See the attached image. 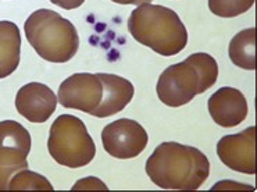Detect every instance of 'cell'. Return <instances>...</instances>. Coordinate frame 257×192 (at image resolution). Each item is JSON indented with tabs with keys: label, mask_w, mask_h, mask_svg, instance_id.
<instances>
[{
	"label": "cell",
	"mask_w": 257,
	"mask_h": 192,
	"mask_svg": "<svg viewBox=\"0 0 257 192\" xmlns=\"http://www.w3.org/2000/svg\"><path fill=\"white\" fill-rule=\"evenodd\" d=\"M53 5L66 9V10H72V9H78L79 6L84 5L85 0H50Z\"/></svg>",
	"instance_id": "19"
},
{
	"label": "cell",
	"mask_w": 257,
	"mask_h": 192,
	"mask_svg": "<svg viewBox=\"0 0 257 192\" xmlns=\"http://www.w3.org/2000/svg\"><path fill=\"white\" fill-rule=\"evenodd\" d=\"M27 41L50 63H67L77 54L79 35L70 20L50 9H39L24 23Z\"/></svg>",
	"instance_id": "4"
},
{
	"label": "cell",
	"mask_w": 257,
	"mask_h": 192,
	"mask_svg": "<svg viewBox=\"0 0 257 192\" xmlns=\"http://www.w3.org/2000/svg\"><path fill=\"white\" fill-rule=\"evenodd\" d=\"M31 150V135L14 120L0 121V166L24 170Z\"/></svg>",
	"instance_id": "10"
},
{
	"label": "cell",
	"mask_w": 257,
	"mask_h": 192,
	"mask_svg": "<svg viewBox=\"0 0 257 192\" xmlns=\"http://www.w3.org/2000/svg\"><path fill=\"white\" fill-rule=\"evenodd\" d=\"M209 113L215 124L232 128L243 123L249 113L245 95L239 89L224 86L209 98Z\"/></svg>",
	"instance_id": "11"
},
{
	"label": "cell",
	"mask_w": 257,
	"mask_h": 192,
	"mask_svg": "<svg viewBox=\"0 0 257 192\" xmlns=\"http://www.w3.org/2000/svg\"><path fill=\"white\" fill-rule=\"evenodd\" d=\"M57 96L48 85L30 82L18 89L16 95V109L30 123L41 124L50 119L56 112Z\"/></svg>",
	"instance_id": "9"
},
{
	"label": "cell",
	"mask_w": 257,
	"mask_h": 192,
	"mask_svg": "<svg viewBox=\"0 0 257 192\" xmlns=\"http://www.w3.org/2000/svg\"><path fill=\"white\" fill-rule=\"evenodd\" d=\"M17 171H20V168L3 167V166H0V191L2 189H9L10 180H12L13 175L16 174Z\"/></svg>",
	"instance_id": "18"
},
{
	"label": "cell",
	"mask_w": 257,
	"mask_h": 192,
	"mask_svg": "<svg viewBox=\"0 0 257 192\" xmlns=\"http://www.w3.org/2000/svg\"><path fill=\"white\" fill-rule=\"evenodd\" d=\"M217 155L227 167L243 174H256V128L222 137L217 144Z\"/></svg>",
	"instance_id": "8"
},
{
	"label": "cell",
	"mask_w": 257,
	"mask_h": 192,
	"mask_svg": "<svg viewBox=\"0 0 257 192\" xmlns=\"http://www.w3.org/2000/svg\"><path fill=\"white\" fill-rule=\"evenodd\" d=\"M48 150L54 162L70 168L85 167L96 156L95 142L85 123L72 114H61L53 121Z\"/></svg>",
	"instance_id": "5"
},
{
	"label": "cell",
	"mask_w": 257,
	"mask_h": 192,
	"mask_svg": "<svg viewBox=\"0 0 257 192\" xmlns=\"http://www.w3.org/2000/svg\"><path fill=\"white\" fill-rule=\"evenodd\" d=\"M114 3H118V5H145V3H150L152 0H113Z\"/></svg>",
	"instance_id": "20"
},
{
	"label": "cell",
	"mask_w": 257,
	"mask_h": 192,
	"mask_svg": "<svg viewBox=\"0 0 257 192\" xmlns=\"http://www.w3.org/2000/svg\"><path fill=\"white\" fill-rule=\"evenodd\" d=\"M150 181L162 189L196 191L210 174V162L202 150L178 142L160 144L145 164Z\"/></svg>",
	"instance_id": "1"
},
{
	"label": "cell",
	"mask_w": 257,
	"mask_h": 192,
	"mask_svg": "<svg viewBox=\"0 0 257 192\" xmlns=\"http://www.w3.org/2000/svg\"><path fill=\"white\" fill-rule=\"evenodd\" d=\"M97 75L103 84V98L100 105L92 113V116L104 119L120 113L134 98V85L128 79L115 74L99 72Z\"/></svg>",
	"instance_id": "12"
},
{
	"label": "cell",
	"mask_w": 257,
	"mask_h": 192,
	"mask_svg": "<svg viewBox=\"0 0 257 192\" xmlns=\"http://www.w3.org/2000/svg\"><path fill=\"white\" fill-rule=\"evenodd\" d=\"M78 188H81V189H89V188H92V189H107V186L95 177H88L85 180L78 181L72 189H78Z\"/></svg>",
	"instance_id": "17"
},
{
	"label": "cell",
	"mask_w": 257,
	"mask_h": 192,
	"mask_svg": "<svg viewBox=\"0 0 257 192\" xmlns=\"http://www.w3.org/2000/svg\"><path fill=\"white\" fill-rule=\"evenodd\" d=\"M103 84L97 74L78 72L63 81L57 93V102L67 109H77L92 114L100 105Z\"/></svg>",
	"instance_id": "7"
},
{
	"label": "cell",
	"mask_w": 257,
	"mask_h": 192,
	"mask_svg": "<svg viewBox=\"0 0 257 192\" xmlns=\"http://www.w3.org/2000/svg\"><path fill=\"white\" fill-rule=\"evenodd\" d=\"M254 0H209V9L218 17L232 18L249 12Z\"/></svg>",
	"instance_id": "16"
},
{
	"label": "cell",
	"mask_w": 257,
	"mask_h": 192,
	"mask_svg": "<svg viewBox=\"0 0 257 192\" xmlns=\"http://www.w3.org/2000/svg\"><path fill=\"white\" fill-rule=\"evenodd\" d=\"M229 59L243 70L256 68V30L247 28L233 36L229 43Z\"/></svg>",
	"instance_id": "14"
},
{
	"label": "cell",
	"mask_w": 257,
	"mask_h": 192,
	"mask_svg": "<svg viewBox=\"0 0 257 192\" xmlns=\"http://www.w3.org/2000/svg\"><path fill=\"white\" fill-rule=\"evenodd\" d=\"M9 189H48L53 191V186L43 175L30 171L28 168L20 170L13 175Z\"/></svg>",
	"instance_id": "15"
},
{
	"label": "cell",
	"mask_w": 257,
	"mask_h": 192,
	"mask_svg": "<svg viewBox=\"0 0 257 192\" xmlns=\"http://www.w3.org/2000/svg\"><path fill=\"white\" fill-rule=\"evenodd\" d=\"M149 137L138 121L118 119L103 128V148L115 159H134L146 148Z\"/></svg>",
	"instance_id": "6"
},
{
	"label": "cell",
	"mask_w": 257,
	"mask_h": 192,
	"mask_svg": "<svg viewBox=\"0 0 257 192\" xmlns=\"http://www.w3.org/2000/svg\"><path fill=\"white\" fill-rule=\"evenodd\" d=\"M128 30L137 42L166 57L182 52L188 43V31L180 16L160 5L138 6L128 18Z\"/></svg>",
	"instance_id": "2"
},
{
	"label": "cell",
	"mask_w": 257,
	"mask_h": 192,
	"mask_svg": "<svg viewBox=\"0 0 257 192\" xmlns=\"http://www.w3.org/2000/svg\"><path fill=\"white\" fill-rule=\"evenodd\" d=\"M218 64L209 53H193L173 64L157 79L159 99L170 108H180L202 95L217 82Z\"/></svg>",
	"instance_id": "3"
},
{
	"label": "cell",
	"mask_w": 257,
	"mask_h": 192,
	"mask_svg": "<svg viewBox=\"0 0 257 192\" xmlns=\"http://www.w3.org/2000/svg\"><path fill=\"white\" fill-rule=\"evenodd\" d=\"M21 35L12 21H0V79L12 75L20 64Z\"/></svg>",
	"instance_id": "13"
}]
</instances>
